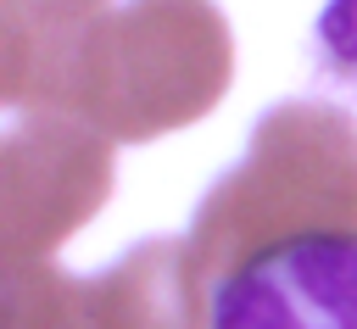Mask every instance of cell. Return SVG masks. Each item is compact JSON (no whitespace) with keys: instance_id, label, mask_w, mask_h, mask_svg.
<instances>
[{"instance_id":"6da1fadb","label":"cell","mask_w":357,"mask_h":329,"mask_svg":"<svg viewBox=\"0 0 357 329\" xmlns=\"http://www.w3.org/2000/svg\"><path fill=\"white\" fill-rule=\"evenodd\" d=\"M234 78L229 17L212 0H123L50 67L33 112H67L112 145L201 123Z\"/></svg>"},{"instance_id":"7a4b0ae2","label":"cell","mask_w":357,"mask_h":329,"mask_svg":"<svg viewBox=\"0 0 357 329\" xmlns=\"http://www.w3.org/2000/svg\"><path fill=\"white\" fill-rule=\"evenodd\" d=\"M312 234H357V117L329 100H279L201 195L184 240L201 279L218 284L245 257Z\"/></svg>"},{"instance_id":"3957f363","label":"cell","mask_w":357,"mask_h":329,"mask_svg":"<svg viewBox=\"0 0 357 329\" xmlns=\"http://www.w3.org/2000/svg\"><path fill=\"white\" fill-rule=\"evenodd\" d=\"M212 284L190 240H139L112 268L78 279L56 262L0 268V329H206Z\"/></svg>"},{"instance_id":"277c9868","label":"cell","mask_w":357,"mask_h":329,"mask_svg":"<svg viewBox=\"0 0 357 329\" xmlns=\"http://www.w3.org/2000/svg\"><path fill=\"white\" fill-rule=\"evenodd\" d=\"M112 195V139L67 112H17L0 145V268L50 262Z\"/></svg>"},{"instance_id":"5b68a950","label":"cell","mask_w":357,"mask_h":329,"mask_svg":"<svg viewBox=\"0 0 357 329\" xmlns=\"http://www.w3.org/2000/svg\"><path fill=\"white\" fill-rule=\"evenodd\" d=\"M206 329H357V234H312L245 257L212 284Z\"/></svg>"},{"instance_id":"8992f818","label":"cell","mask_w":357,"mask_h":329,"mask_svg":"<svg viewBox=\"0 0 357 329\" xmlns=\"http://www.w3.org/2000/svg\"><path fill=\"white\" fill-rule=\"evenodd\" d=\"M106 11L112 0H0V100L33 112L61 50Z\"/></svg>"},{"instance_id":"52a82bcc","label":"cell","mask_w":357,"mask_h":329,"mask_svg":"<svg viewBox=\"0 0 357 329\" xmlns=\"http://www.w3.org/2000/svg\"><path fill=\"white\" fill-rule=\"evenodd\" d=\"M312 72L357 117V0H329L312 22Z\"/></svg>"}]
</instances>
